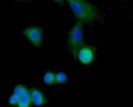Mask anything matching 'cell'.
<instances>
[{"instance_id": "30bf717a", "label": "cell", "mask_w": 133, "mask_h": 107, "mask_svg": "<svg viewBox=\"0 0 133 107\" xmlns=\"http://www.w3.org/2000/svg\"><path fill=\"white\" fill-rule=\"evenodd\" d=\"M52 1L54 2V3H57L59 6H63L64 5V3H65L64 0H52Z\"/></svg>"}, {"instance_id": "5b68a950", "label": "cell", "mask_w": 133, "mask_h": 107, "mask_svg": "<svg viewBox=\"0 0 133 107\" xmlns=\"http://www.w3.org/2000/svg\"><path fill=\"white\" fill-rule=\"evenodd\" d=\"M14 92L19 96V107H29L31 105V92L30 88H28L24 84H17Z\"/></svg>"}, {"instance_id": "ba28073f", "label": "cell", "mask_w": 133, "mask_h": 107, "mask_svg": "<svg viewBox=\"0 0 133 107\" xmlns=\"http://www.w3.org/2000/svg\"><path fill=\"white\" fill-rule=\"evenodd\" d=\"M68 81V76L63 72H58L55 75V84H63Z\"/></svg>"}, {"instance_id": "7c38bea8", "label": "cell", "mask_w": 133, "mask_h": 107, "mask_svg": "<svg viewBox=\"0 0 133 107\" xmlns=\"http://www.w3.org/2000/svg\"></svg>"}, {"instance_id": "3957f363", "label": "cell", "mask_w": 133, "mask_h": 107, "mask_svg": "<svg viewBox=\"0 0 133 107\" xmlns=\"http://www.w3.org/2000/svg\"><path fill=\"white\" fill-rule=\"evenodd\" d=\"M24 35L35 47H40L44 39V29L41 26L31 25L23 30Z\"/></svg>"}, {"instance_id": "8fae6325", "label": "cell", "mask_w": 133, "mask_h": 107, "mask_svg": "<svg viewBox=\"0 0 133 107\" xmlns=\"http://www.w3.org/2000/svg\"><path fill=\"white\" fill-rule=\"evenodd\" d=\"M11 1H14V2H24L26 0H11Z\"/></svg>"}, {"instance_id": "6da1fadb", "label": "cell", "mask_w": 133, "mask_h": 107, "mask_svg": "<svg viewBox=\"0 0 133 107\" xmlns=\"http://www.w3.org/2000/svg\"><path fill=\"white\" fill-rule=\"evenodd\" d=\"M78 21L92 24L100 20L99 11L96 5L87 0H66Z\"/></svg>"}, {"instance_id": "7a4b0ae2", "label": "cell", "mask_w": 133, "mask_h": 107, "mask_svg": "<svg viewBox=\"0 0 133 107\" xmlns=\"http://www.w3.org/2000/svg\"><path fill=\"white\" fill-rule=\"evenodd\" d=\"M84 25L85 24L82 21H78L75 23L68 32L66 43H68L70 52L75 59H77V55L79 50L85 44L83 34Z\"/></svg>"}, {"instance_id": "52a82bcc", "label": "cell", "mask_w": 133, "mask_h": 107, "mask_svg": "<svg viewBox=\"0 0 133 107\" xmlns=\"http://www.w3.org/2000/svg\"><path fill=\"white\" fill-rule=\"evenodd\" d=\"M55 75L56 73L53 71H48L43 75V81L47 85L55 84Z\"/></svg>"}, {"instance_id": "8992f818", "label": "cell", "mask_w": 133, "mask_h": 107, "mask_svg": "<svg viewBox=\"0 0 133 107\" xmlns=\"http://www.w3.org/2000/svg\"><path fill=\"white\" fill-rule=\"evenodd\" d=\"M30 92L32 104L40 106L45 105L48 102L47 98L40 89L37 87H31L30 88Z\"/></svg>"}, {"instance_id": "277c9868", "label": "cell", "mask_w": 133, "mask_h": 107, "mask_svg": "<svg viewBox=\"0 0 133 107\" xmlns=\"http://www.w3.org/2000/svg\"><path fill=\"white\" fill-rule=\"evenodd\" d=\"M96 58V49L90 45L85 44L78 51L77 59L85 66L91 65Z\"/></svg>"}, {"instance_id": "9c48e42d", "label": "cell", "mask_w": 133, "mask_h": 107, "mask_svg": "<svg viewBox=\"0 0 133 107\" xmlns=\"http://www.w3.org/2000/svg\"><path fill=\"white\" fill-rule=\"evenodd\" d=\"M9 103L10 105H14V106H17L18 105V103H19V96L15 94L14 92L10 96L9 98Z\"/></svg>"}]
</instances>
